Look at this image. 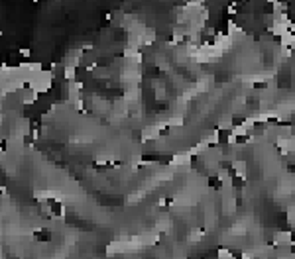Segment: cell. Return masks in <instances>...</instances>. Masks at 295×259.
<instances>
[{
    "label": "cell",
    "mask_w": 295,
    "mask_h": 259,
    "mask_svg": "<svg viewBox=\"0 0 295 259\" xmlns=\"http://www.w3.org/2000/svg\"><path fill=\"white\" fill-rule=\"evenodd\" d=\"M49 237L51 236L47 234V232H37V234H36V240H40V241H47Z\"/></svg>",
    "instance_id": "obj_1"
},
{
    "label": "cell",
    "mask_w": 295,
    "mask_h": 259,
    "mask_svg": "<svg viewBox=\"0 0 295 259\" xmlns=\"http://www.w3.org/2000/svg\"><path fill=\"white\" fill-rule=\"evenodd\" d=\"M110 61H112L110 57H99V59H96V65H103V67H104V65H110Z\"/></svg>",
    "instance_id": "obj_2"
}]
</instances>
